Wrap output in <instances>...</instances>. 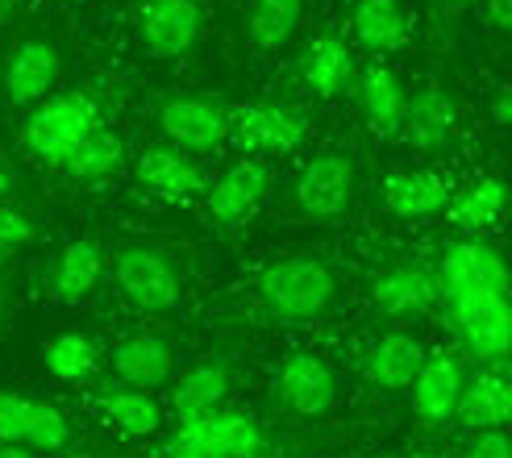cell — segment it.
Here are the masks:
<instances>
[{
  "mask_svg": "<svg viewBox=\"0 0 512 458\" xmlns=\"http://www.w3.org/2000/svg\"><path fill=\"white\" fill-rule=\"evenodd\" d=\"M0 21H5V0H0Z\"/></svg>",
  "mask_w": 512,
  "mask_h": 458,
  "instance_id": "42",
  "label": "cell"
},
{
  "mask_svg": "<svg viewBox=\"0 0 512 458\" xmlns=\"http://www.w3.org/2000/svg\"><path fill=\"white\" fill-rule=\"evenodd\" d=\"M392 458H425V454H392Z\"/></svg>",
  "mask_w": 512,
  "mask_h": 458,
  "instance_id": "41",
  "label": "cell"
},
{
  "mask_svg": "<svg viewBox=\"0 0 512 458\" xmlns=\"http://www.w3.org/2000/svg\"><path fill=\"white\" fill-rule=\"evenodd\" d=\"M117 288L142 313H171L184 296L179 267L155 246H125L117 254Z\"/></svg>",
  "mask_w": 512,
  "mask_h": 458,
  "instance_id": "4",
  "label": "cell"
},
{
  "mask_svg": "<svg viewBox=\"0 0 512 458\" xmlns=\"http://www.w3.org/2000/svg\"><path fill=\"white\" fill-rule=\"evenodd\" d=\"M383 205L404 221L438 217L450 209V180L438 171H400L383 184Z\"/></svg>",
  "mask_w": 512,
  "mask_h": 458,
  "instance_id": "20",
  "label": "cell"
},
{
  "mask_svg": "<svg viewBox=\"0 0 512 458\" xmlns=\"http://www.w3.org/2000/svg\"><path fill=\"white\" fill-rule=\"evenodd\" d=\"M200 25L204 13L196 0H146L138 9V38L159 59H184L200 42Z\"/></svg>",
  "mask_w": 512,
  "mask_h": 458,
  "instance_id": "8",
  "label": "cell"
},
{
  "mask_svg": "<svg viewBox=\"0 0 512 458\" xmlns=\"http://www.w3.org/2000/svg\"><path fill=\"white\" fill-rule=\"evenodd\" d=\"M354 38L371 55H392L408 38V21L396 0H358L354 5Z\"/></svg>",
  "mask_w": 512,
  "mask_h": 458,
  "instance_id": "27",
  "label": "cell"
},
{
  "mask_svg": "<svg viewBox=\"0 0 512 458\" xmlns=\"http://www.w3.org/2000/svg\"><path fill=\"white\" fill-rule=\"evenodd\" d=\"M96 125H100V105L88 92H59V96H46L42 105H34V113L21 125V142L46 167H63L67 155Z\"/></svg>",
  "mask_w": 512,
  "mask_h": 458,
  "instance_id": "1",
  "label": "cell"
},
{
  "mask_svg": "<svg viewBox=\"0 0 512 458\" xmlns=\"http://www.w3.org/2000/svg\"><path fill=\"white\" fill-rule=\"evenodd\" d=\"M492 121H496V125H508V121H512V96H508V88H500V92H496Z\"/></svg>",
  "mask_w": 512,
  "mask_h": 458,
  "instance_id": "36",
  "label": "cell"
},
{
  "mask_svg": "<svg viewBox=\"0 0 512 458\" xmlns=\"http://www.w3.org/2000/svg\"><path fill=\"white\" fill-rule=\"evenodd\" d=\"M300 80L317 96H342L354 80V55L346 50V42L334 34L313 38L300 55Z\"/></svg>",
  "mask_w": 512,
  "mask_h": 458,
  "instance_id": "25",
  "label": "cell"
},
{
  "mask_svg": "<svg viewBox=\"0 0 512 458\" xmlns=\"http://www.w3.org/2000/svg\"><path fill=\"white\" fill-rule=\"evenodd\" d=\"M175 442L192 446L196 454H213V458H263L267 450L263 425L250 413H234V409H217L209 417L184 421Z\"/></svg>",
  "mask_w": 512,
  "mask_h": 458,
  "instance_id": "7",
  "label": "cell"
},
{
  "mask_svg": "<svg viewBox=\"0 0 512 458\" xmlns=\"http://www.w3.org/2000/svg\"><path fill=\"white\" fill-rule=\"evenodd\" d=\"M304 13V0H250L246 9V34L259 50L288 46Z\"/></svg>",
  "mask_w": 512,
  "mask_h": 458,
  "instance_id": "28",
  "label": "cell"
},
{
  "mask_svg": "<svg viewBox=\"0 0 512 458\" xmlns=\"http://www.w3.org/2000/svg\"><path fill=\"white\" fill-rule=\"evenodd\" d=\"M404 105H408V92L396 80V71L388 67H367L358 75V109H363V121L375 138H400V125H404Z\"/></svg>",
  "mask_w": 512,
  "mask_h": 458,
  "instance_id": "18",
  "label": "cell"
},
{
  "mask_svg": "<svg viewBox=\"0 0 512 458\" xmlns=\"http://www.w3.org/2000/svg\"><path fill=\"white\" fill-rule=\"evenodd\" d=\"M159 125L175 150H213L229 134V113L200 96H171L159 109Z\"/></svg>",
  "mask_w": 512,
  "mask_h": 458,
  "instance_id": "12",
  "label": "cell"
},
{
  "mask_svg": "<svg viewBox=\"0 0 512 458\" xmlns=\"http://www.w3.org/2000/svg\"><path fill=\"white\" fill-rule=\"evenodd\" d=\"M0 458H34L25 446H9V442H0Z\"/></svg>",
  "mask_w": 512,
  "mask_h": 458,
  "instance_id": "38",
  "label": "cell"
},
{
  "mask_svg": "<svg viewBox=\"0 0 512 458\" xmlns=\"http://www.w3.org/2000/svg\"><path fill=\"white\" fill-rule=\"evenodd\" d=\"M463 363L454 354H425V363L413 379V409L425 425H442L454 417V404L463 396Z\"/></svg>",
  "mask_w": 512,
  "mask_h": 458,
  "instance_id": "16",
  "label": "cell"
},
{
  "mask_svg": "<svg viewBox=\"0 0 512 458\" xmlns=\"http://www.w3.org/2000/svg\"><path fill=\"white\" fill-rule=\"evenodd\" d=\"M100 409L109 413V421L117 429H125V434H155V429L163 425V409L159 400L150 392H134V388H117V392H105L100 396Z\"/></svg>",
  "mask_w": 512,
  "mask_h": 458,
  "instance_id": "30",
  "label": "cell"
},
{
  "mask_svg": "<svg viewBox=\"0 0 512 458\" xmlns=\"http://www.w3.org/2000/svg\"><path fill=\"white\" fill-rule=\"evenodd\" d=\"M229 396V367L225 363H196L192 371L179 375V384L171 388V409L184 421H196V417H209L217 413Z\"/></svg>",
  "mask_w": 512,
  "mask_h": 458,
  "instance_id": "24",
  "label": "cell"
},
{
  "mask_svg": "<svg viewBox=\"0 0 512 458\" xmlns=\"http://www.w3.org/2000/svg\"><path fill=\"white\" fill-rule=\"evenodd\" d=\"M163 458H213V454H196L192 446H184V442H175V438H171V442L163 446Z\"/></svg>",
  "mask_w": 512,
  "mask_h": 458,
  "instance_id": "37",
  "label": "cell"
},
{
  "mask_svg": "<svg viewBox=\"0 0 512 458\" xmlns=\"http://www.w3.org/2000/svg\"><path fill=\"white\" fill-rule=\"evenodd\" d=\"M354 205V163L342 150L313 155L296 175V209L309 221H338Z\"/></svg>",
  "mask_w": 512,
  "mask_h": 458,
  "instance_id": "6",
  "label": "cell"
},
{
  "mask_svg": "<svg viewBox=\"0 0 512 458\" xmlns=\"http://www.w3.org/2000/svg\"><path fill=\"white\" fill-rule=\"evenodd\" d=\"M454 121H458V105L454 96L438 84H425L408 96L404 105V125H400V138L413 146V150H442L450 138H454Z\"/></svg>",
  "mask_w": 512,
  "mask_h": 458,
  "instance_id": "15",
  "label": "cell"
},
{
  "mask_svg": "<svg viewBox=\"0 0 512 458\" xmlns=\"http://www.w3.org/2000/svg\"><path fill=\"white\" fill-rule=\"evenodd\" d=\"M34 238V221L17 209H0V250H13Z\"/></svg>",
  "mask_w": 512,
  "mask_h": 458,
  "instance_id": "33",
  "label": "cell"
},
{
  "mask_svg": "<svg viewBox=\"0 0 512 458\" xmlns=\"http://www.w3.org/2000/svg\"><path fill=\"white\" fill-rule=\"evenodd\" d=\"M454 417L467 429H475V434H483V429H504V421L512 417L508 375L496 367V371H479L475 379H467L463 396L454 404Z\"/></svg>",
  "mask_w": 512,
  "mask_h": 458,
  "instance_id": "22",
  "label": "cell"
},
{
  "mask_svg": "<svg viewBox=\"0 0 512 458\" xmlns=\"http://www.w3.org/2000/svg\"><path fill=\"white\" fill-rule=\"evenodd\" d=\"M454 292H504L508 296V267L500 259V250L479 238L454 242L438 267V296H454Z\"/></svg>",
  "mask_w": 512,
  "mask_h": 458,
  "instance_id": "10",
  "label": "cell"
},
{
  "mask_svg": "<svg viewBox=\"0 0 512 458\" xmlns=\"http://www.w3.org/2000/svg\"><path fill=\"white\" fill-rule=\"evenodd\" d=\"M425 363V346L408 334H383L363 359V375L371 379L375 388H388V392H404L413 388V379Z\"/></svg>",
  "mask_w": 512,
  "mask_h": 458,
  "instance_id": "23",
  "label": "cell"
},
{
  "mask_svg": "<svg viewBox=\"0 0 512 458\" xmlns=\"http://www.w3.org/2000/svg\"><path fill=\"white\" fill-rule=\"evenodd\" d=\"M488 21L492 30H512V0H488Z\"/></svg>",
  "mask_w": 512,
  "mask_h": 458,
  "instance_id": "35",
  "label": "cell"
},
{
  "mask_svg": "<svg viewBox=\"0 0 512 458\" xmlns=\"http://www.w3.org/2000/svg\"><path fill=\"white\" fill-rule=\"evenodd\" d=\"M446 9H467V5H475V0H442Z\"/></svg>",
  "mask_w": 512,
  "mask_h": 458,
  "instance_id": "39",
  "label": "cell"
},
{
  "mask_svg": "<svg viewBox=\"0 0 512 458\" xmlns=\"http://www.w3.org/2000/svg\"><path fill=\"white\" fill-rule=\"evenodd\" d=\"M100 267H105V259H100V246L80 238L59 250L55 267H50V292H55L63 304H80L100 279Z\"/></svg>",
  "mask_w": 512,
  "mask_h": 458,
  "instance_id": "26",
  "label": "cell"
},
{
  "mask_svg": "<svg viewBox=\"0 0 512 458\" xmlns=\"http://www.w3.org/2000/svg\"><path fill=\"white\" fill-rule=\"evenodd\" d=\"M504 213V184L500 180H479L471 184L463 196H450V217L454 225L471 229V234H483V229H492Z\"/></svg>",
  "mask_w": 512,
  "mask_h": 458,
  "instance_id": "31",
  "label": "cell"
},
{
  "mask_svg": "<svg viewBox=\"0 0 512 458\" xmlns=\"http://www.w3.org/2000/svg\"><path fill=\"white\" fill-rule=\"evenodd\" d=\"M121 163H125V142L109 130V125H96V130L67 155L63 171L71 180H105V175H113Z\"/></svg>",
  "mask_w": 512,
  "mask_h": 458,
  "instance_id": "29",
  "label": "cell"
},
{
  "mask_svg": "<svg viewBox=\"0 0 512 458\" xmlns=\"http://www.w3.org/2000/svg\"><path fill=\"white\" fill-rule=\"evenodd\" d=\"M67 438L71 425L59 409L17 392H0V442L25 450H63Z\"/></svg>",
  "mask_w": 512,
  "mask_h": 458,
  "instance_id": "9",
  "label": "cell"
},
{
  "mask_svg": "<svg viewBox=\"0 0 512 458\" xmlns=\"http://www.w3.org/2000/svg\"><path fill=\"white\" fill-rule=\"evenodd\" d=\"M275 388H279V396H284L288 409L300 413V417H325L338 400L334 367H329L321 354H309V350L292 354V359L279 367Z\"/></svg>",
  "mask_w": 512,
  "mask_h": 458,
  "instance_id": "11",
  "label": "cell"
},
{
  "mask_svg": "<svg viewBox=\"0 0 512 458\" xmlns=\"http://www.w3.org/2000/svg\"><path fill=\"white\" fill-rule=\"evenodd\" d=\"M371 300L388 317H413L425 313L438 300V271L429 267H392L371 284Z\"/></svg>",
  "mask_w": 512,
  "mask_h": 458,
  "instance_id": "21",
  "label": "cell"
},
{
  "mask_svg": "<svg viewBox=\"0 0 512 458\" xmlns=\"http://www.w3.org/2000/svg\"><path fill=\"white\" fill-rule=\"evenodd\" d=\"M42 359H46V371L50 375H59V379H67V384H75V379H88L92 375L96 346L84 334H59V338L46 342Z\"/></svg>",
  "mask_w": 512,
  "mask_h": 458,
  "instance_id": "32",
  "label": "cell"
},
{
  "mask_svg": "<svg viewBox=\"0 0 512 458\" xmlns=\"http://www.w3.org/2000/svg\"><path fill=\"white\" fill-rule=\"evenodd\" d=\"M171 367H175L171 342L159 334H134V338L117 342V350H113V371L121 384H130L134 392L163 388L171 379Z\"/></svg>",
  "mask_w": 512,
  "mask_h": 458,
  "instance_id": "19",
  "label": "cell"
},
{
  "mask_svg": "<svg viewBox=\"0 0 512 458\" xmlns=\"http://www.w3.org/2000/svg\"><path fill=\"white\" fill-rule=\"evenodd\" d=\"M271 188V171L259 159H238L221 171V180L209 188V213L221 225H242L254 209L263 205Z\"/></svg>",
  "mask_w": 512,
  "mask_h": 458,
  "instance_id": "14",
  "label": "cell"
},
{
  "mask_svg": "<svg viewBox=\"0 0 512 458\" xmlns=\"http://www.w3.org/2000/svg\"><path fill=\"white\" fill-rule=\"evenodd\" d=\"M463 458H512V442H508L504 429H483V434L467 446Z\"/></svg>",
  "mask_w": 512,
  "mask_h": 458,
  "instance_id": "34",
  "label": "cell"
},
{
  "mask_svg": "<svg viewBox=\"0 0 512 458\" xmlns=\"http://www.w3.org/2000/svg\"><path fill=\"white\" fill-rule=\"evenodd\" d=\"M59 50L46 38H25L13 46V55L5 63V92L13 105H42L50 88L59 84Z\"/></svg>",
  "mask_w": 512,
  "mask_h": 458,
  "instance_id": "13",
  "label": "cell"
},
{
  "mask_svg": "<svg viewBox=\"0 0 512 458\" xmlns=\"http://www.w3.org/2000/svg\"><path fill=\"white\" fill-rule=\"evenodd\" d=\"M259 296L275 321H313L334 300V271L321 259H279L259 275Z\"/></svg>",
  "mask_w": 512,
  "mask_h": 458,
  "instance_id": "2",
  "label": "cell"
},
{
  "mask_svg": "<svg viewBox=\"0 0 512 458\" xmlns=\"http://www.w3.org/2000/svg\"><path fill=\"white\" fill-rule=\"evenodd\" d=\"M450 309V325L475 359L504 363L512 346V304L504 292H454L442 296Z\"/></svg>",
  "mask_w": 512,
  "mask_h": 458,
  "instance_id": "3",
  "label": "cell"
},
{
  "mask_svg": "<svg viewBox=\"0 0 512 458\" xmlns=\"http://www.w3.org/2000/svg\"><path fill=\"white\" fill-rule=\"evenodd\" d=\"M229 134L238 138L246 155H292L309 138V121L296 105L279 100H254L229 117Z\"/></svg>",
  "mask_w": 512,
  "mask_h": 458,
  "instance_id": "5",
  "label": "cell"
},
{
  "mask_svg": "<svg viewBox=\"0 0 512 458\" xmlns=\"http://www.w3.org/2000/svg\"><path fill=\"white\" fill-rule=\"evenodd\" d=\"M134 171H138L142 188H150L155 196H167V200H188V196L209 188L204 171L175 146H146L134 163Z\"/></svg>",
  "mask_w": 512,
  "mask_h": 458,
  "instance_id": "17",
  "label": "cell"
},
{
  "mask_svg": "<svg viewBox=\"0 0 512 458\" xmlns=\"http://www.w3.org/2000/svg\"><path fill=\"white\" fill-rule=\"evenodd\" d=\"M0 192H9V171L0 167Z\"/></svg>",
  "mask_w": 512,
  "mask_h": 458,
  "instance_id": "40",
  "label": "cell"
}]
</instances>
